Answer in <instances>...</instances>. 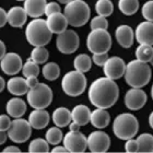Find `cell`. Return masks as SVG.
Listing matches in <instances>:
<instances>
[{"label": "cell", "mask_w": 153, "mask_h": 153, "mask_svg": "<svg viewBox=\"0 0 153 153\" xmlns=\"http://www.w3.org/2000/svg\"><path fill=\"white\" fill-rule=\"evenodd\" d=\"M88 95L93 106L97 108L107 109L117 102L119 89L114 80L104 76L94 80L91 83Z\"/></svg>", "instance_id": "6da1fadb"}, {"label": "cell", "mask_w": 153, "mask_h": 153, "mask_svg": "<svg viewBox=\"0 0 153 153\" xmlns=\"http://www.w3.org/2000/svg\"><path fill=\"white\" fill-rule=\"evenodd\" d=\"M125 80L129 86L141 89L150 82L151 68L149 64L139 60H131L126 65L125 70Z\"/></svg>", "instance_id": "7a4b0ae2"}, {"label": "cell", "mask_w": 153, "mask_h": 153, "mask_svg": "<svg viewBox=\"0 0 153 153\" xmlns=\"http://www.w3.org/2000/svg\"><path fill=\"white\" fill-rule=\"evenodd\" d=\"M64 16L67 20L68 25L81 27L85 25L90 20V6L84 0H71L65 7Z\"/></svg>", "instance_id": "3957f363"}, {"label": "cell", "mask_w": 153, "mask_h": 153, "mask_svg": "<svg viewBox=\"0 0 153 153\" xmlns=\"http://www.w3.org/2000/svg\"><path fill=\"white\" fill-rule=\"evenodd\" d=\"M53 33L49 31L46 20L37 18L33 19L26 25L25 37L33 47L36 46H46L51 42Z\"/></svg>", "instance_id": "277c9868"}, {"label": "cell", "mask_w": 153, "mask_h": 153, "mask_svg": "<svg viewBox=\"0 0 153 153\" xmlns=\"http://www.w3.org/2000/svg\"><path fill=\"white\" fill-rule=\"evenodd\" d=\"M139 130V123L136 116L129 113L119 114L113 123V132L118 139L128 140L134 138Z\"/></svg>", "instance_id": "5b68a950"}, {"label": "cell", "mask_w": 153, "mask_h": 153, "mask_svg": "<svg viewBox=\"0 0 153 153\" xmlns=\"http://www.w3.org/2000/svg\"><path fill=\"white\" fill-rule=\"evenodd\" d=\"M53 91L47 84L38 82L35 86L29 89L26 93V99L29 105L33 109H45L53 102Z\"/></svg>", "instance_id": "8992f818"}, {"label": "cell", "mask_w": 153, "mask_h": 153, "mask_svg": "<svg viewBox=\"0 0 153 153\" xmlns=\"http://www.w3.org/2000/svg\"><path fill=\"white\" fill-rule=\"evenodd\" d=\"M61 88L67 95L76 97L81 95L86 89V78L80 71H69L62 76Z\"/></svg>", "instance_id": "52a82bcc"}, {"label": "cell", "mask_w": 153, "mask_h": 153, "mask_svg": "<svg viewBox=\"0 0 153 153\" xmlns=\"http://www.w3.org/2000/svg\"><path fill=\"white\" fill-rule=\"evenodd\" d=\"M86 47L92 54L108 53L112 47V36L107 30H92L86 37Z\"/></svg>", "instance_id": "ba28073f"}, {"label": "cell", "mask_w": 153, "mask_h": 153, "mask_svg": "<svg viewBox=\"0 0 153 153\" xmlns=\"http://www.w3.org/2000/svg\"><path fill=\"white\" fill-rule=\"evenodd\" d=\"M8 138L16 143H23L30 139L32 134V127L29 120L23 118H14L11 121L10 128L7 131Z\"/></svg>", "instance_id": "9c48e42d"}, {"label": "cell", "mask_w": 153, "mask_h": 153, "mask_svg": "<svg viewBox=\"0 0 153 153\" xmlns=\"http://www.w3.org/2000/svg\"><path fill=\"white\" fill-rule=\"evenodd\" d=\"M56 46L57 49L64 55L74 54L78 51L80 46L79 35L74 30H66L62 33L58 34L56 39Z\"/></svg>", "instance_id": "30bf717a"}, {"label": "cell", "mask_w": 153, "mask_h": 153, "mask_svg": "<svg viewBox=\"0 0 153 153\" xmlns=\"http://www.w3.org/2000/svg\"><path fill=\"white\" fill-rule=\"evenodd\" d=\"M62 142L68 152L71 153H82L88 149L86 137L82 132H80V130L67 132L62 139Z\"/></svg>", "instance_id": "8fae6325"}, {"label": "cell", "mask_w": 153, "mask_h": 153, "mask_svg": "<svg viewBox=\"0 0 153 153\" xmlns=\"http://www.w3.org/2000/svg\"><path fill=\"white\" fill-rule=\"evenodd\" d=\"M88 149L93 153L107 152L111 147V138L104 131H93L86 138Z\"/></svg>", "instance_id": "7c38bea8"}, {"label": "cell", "mask_w": 153, "mask_h": 153, "mask_svg": "<svg viewBox=\"0 0 153 153\" xmlns=\"http://www.w3.org/2000/svg\"><path fill=\"white\" fill-rule=\"evenodd\" d=\"M125 70H126V64L124 59L120 57H108V59L105 61V64L103 66V71L106 78L111 80H117L120 79L124 76Z\"/></svg>", "instance_id": "4fadbf2b"}, {"label": "cell", "mask_w": 153, "mask_h": 153, "mask_svg": "<svg viewBox=\"0 0 153 153\" xmlns=\"http://www.w3.org/2000/svg\"><path fill=\"white\" fill-rule=\"evenodd\" d=\"M147 93L142 89L131 88L125 95V105L130 111H139L147 103Z\"/></svg>", "instance_id": "5bb4252c"}, {"label": "cell", "mask_w": 153, "mask_h": 153, "mask_svg": "<svg viewBox=\"0 0 153 153\" xmlns=\"http://www.w3.org/2000/svg\"><path fill=\"white\" fill-rule=\"evenodd\" d=\"M22 58L16 53H6L0 60L1 70L8 76H16L22 70Z\"/></svg>", "instance_id": "9a60e30c"}, {"label": "cell", "mask_w": 153, "mask_h": 153, "mask_svg": "<svg viewBox=\"0 0 153 153\" xmlns=\"http://www.w3.org/2000/svg\"><path fill=\"white\" fill-rule=\"evenodd\" d=\"M134 37L139 44L151 45L153 44V24L150 21H144L138 24L134 31Z\"/></svg>", "instance_id": "2e32d148"}, {"label": "cell", "mask_w": 153, "mask_h": 153, "mask_svg": "<svg viewBox=\"0 0 153 153\" xmlns=\"http://www.w3.org/2000/svg\"><path fill=\"white\" fill-rule=\"evenodd\" d=\"M7 19H8V23L12 27L21 29L26 23L27 14L23 7L16 6L9 9V11L7 12Z\"/></svg>", "instance_id": "e0dca14e"}, {"label": "cell", "mask_w": 153, "mask_h": 153, "mask_svg": "<svg viewBox=\"0 0 153 153\" xmlns=\"http://www.w3.org/2000/svg\"><path fill=\"white\" fill-rule=\"evenodd\" d=\"M115 37L118 44L124 48H130L134 44V30L131 29L129 25L123 24L119 25L115 31Z\"/></svg>", "instance_id": "ac0fdd59"}, {"label": "cell", "mask_w": 153, "mask_h": 153, "mask_svg": "<svg viewBox=\"0 0 153 153\" xmlns=\"http://www.w3.org/2000/svg\"><path fill=\"white\" fill-rule=\"evenodd\" d=\"M46 23H47V26L49 31H51L53 34H60L64 31L67 30L68 22L66 18H65L64 13L58 12L54 13L51 16H48L47 19H46Z\"/></svg>", "instance_id": "d6986e66"}, {"label": "cell", "mask_w": 153, "mask_h": 153, "mask_svg": "<svg viewBox=\"0 0 153 153\" xmlns=\"http://www.w3.org/2000/svg\"><path fill=\"white\" fill-rule=\"evenodd\" d=\"M49 113L45 109H34L29 116V123L31 125V127L37 130L44 129L45 127H47V125L49 124Z\"/></svg>", "instance_id": "ffe728a7"}, {"label": "cell", "mask_w": 153, "mask_h": 153, "mask_svg": "<svg viewBox=\"0 0 153 153\" xmlns=\"http://www.w3.org/2000/svg\"><path fill=\"white\" fill-rule=\"evenodd\" d=\"M6 111L10 117H22L26 113V103L20 97H12L7 102Z\"/></svg>", "instance_id": "44dd1931"}, {"label": "cell", "mask_w": 153, "mask_h": 153, "mask_svg": "<svg viewBox=\"0 0 153 153\" xmlns=\"http://www.w3.org/2000/svg\"><path fill=\"white\" fill-rule=\"evenodd\" d=\"M23 8L25 10L27 16H31L33 19L41 18L44 14L46 0H24L23 1Z\"/></svg>", "instance_id": "7402d4cb"}, {"label": "cell", "mask_w": 153, "mask_h": 153, "mask_svg": "<svg viewBox=\"0 0 153 153\" xmlns=\"http://www.w3.org/2000/svg\"><path fill=\"white\" fill-rule=\"evenodd\" d=\"M90 123L96 129H103V128L107 127L108 124L111 123V116H109L106 109L96 107L93 112H91Z\"/></svg>", "instance_id": "603a6c76"}, {"label": "cell", "mask_w": 153, "mask_h": 153, "mask_svg": "<svg viewBox=\"0 0 153 153\" xmlns=\"http://www.w3.org/2000/svg\"><path fill=\"white\" fill-rule=\"evenodd\" d=\"M6 86L9 93L14 96H22L29 91V86L26 84L25 79H23L21 76H13L9 79Z\"/></svg>", "instance_id": "cb8c5ba5"}, {"label": "cell", "mask_w": 153, "mask_h": 153, "mask_svg": "<svg viewBox=\"0 0 153 153\" xmlns=\"http://www.w3.org/2000/svg\"><path fill=\"white\" fill-rule=\"evenodd\" d=\"M90 116H91V111L86 105L80 104L74 107L71 111V119L72 121L79 124L80 126H84V125L90 123Z\"/></svg>", "instance_id": "d4e9b609"}, {"label": "cell", "mask_w": 153, "mask_h": 153, "mask_svg": "<svg viewBox=\"0 0 153 153\" xmlns=\"http://www.w3.org/2000/svg\"><path fill=\"white\" fill-rule=\"evenodd\" d=\"M53 121L54 124L59 128L67 127L70 124L72 119H71V112L66 107H58L53 113Z\"/></svg>", "instance_id": "484cf974"}, {"label": "cell", "mask_w": 153, "mask_h": 153, "mask_svg": "<svg viewBox=\"0 0 153 153\" xmlns=\"http://www.w3.org/2000/svg\"><path fill=\"white\" fill-rule=\"evenodd\" d=\"M74 70L80 71L82 74H85V72L90 71V69L92 67V59H91L89 55L80 54L74 58Z\"/></svg>", "instance_id": "4316f807"}, {"label": "cell", "mask_w": 153, "mask_h": 153, "mask_svg": "<svg viewBox=\"0 0 153 153\" xmlns=\"http://www.w3.org/2000/svg\"><path fill=\"white\" fill-rule=\"evenodd\" d=\"M42 74L48 81H55L60 76V68L56 62H46L42 69Z\"/></svg>", "instance_id": "83f0119b"}, {"label": "cell", "mask_w": 153, "mask_h": 153, "mask_svg": "<svg viewBox=\"0 0 153 153\" xmlns=\"http://www.w3.org/2000/svg\"><path fill=\"white\" fill-rule=\"evenodd\" d=\"M136 58L137 60L149 64L153 59V48L151 45L140 44L136 49Z\"/></svg>", "instance_id": "f1b7e54d"}, {"label": "cell", "mask_w": 153, "mask_h": 153, "mask_svg": "<svg viewBox=\"0 0 153 153\" xmlns=\"http://www.w3.org/2000/svg\"><path fill=\"white\" fill-rule=\"evenodd\" d=\"M138 143V152H152L153 151V137L150 134H141L136 139Z\"/></svg>", "instance_id": "f546056e"}, {"label": "cell", "mask_w": 153, "mask_h": 153, "mask_svg": "<svg viewBox=\"0 0 153 153\" xmlns=\"http://www.w3.org/2000/svg\"><path fill=\"white\" fill-rule=\"evenodd\" d=\"M118 9L125 16H132L139 9V1L138 0H119Z\"/></svg>", "instance_id": "4dcf8cb0"}, {"label": "cell", "mask_w": 153, "mask_h": 153, "mask_svg": "<svg viewBox=\"0 0 153 153\" xmlns=\"http://www.w3.org/2000/svg\"><path fill=\"white\" fill-rule=\"evenodd\" d=\"M30 58L37 65H44L47 62L48 58H49V53L45 48V46H36V47L33 48Z\"/></svg>", "instance_id": "1f68e13d"}, {"label": "cell", "mask_w": 153, "mask_h": 153, "mask_svg": "<svg viewBox=\"0 0 153 153\" xmlns=\"http://www.w3.org/2000/svg\"><path fill=\"white\" fill-rule=\"evenodd\" d=\"M95 11L97 16L107 18L114 11V4L111 0H97L95 3Z\"/></svg>", "instance_id": "d6a6232c"}, {"label": "cell", "mask_w": 153, "mask_h": 153, "mask_svg": "<svg viewBox=\"0 0 153 153\" xmlns=\"http://www.w3.org/2000/svg\"><path fill=\"white\" fill-rule=\"evenodd\" d=\"M45 139L49 144H53V146H57L64 139V134H62V131L59 127H51L49 128L47 131H46V134H45Z\"/></svg>", "instance_id": "836d02e7"}, {"label": "cell", "mask_w": 153, "mask_h": 153, "mask_svg": "<svg viewBox=\"0 0 153 153\" xmlns=\"http://www.w3.org/2000/svg\"><path fill=\"white\" fill-rule=\"evenodd\" d=\"M49 151V143L46 139L44 140L42 138H36L29 144V152L31 153H47Z\"/></svg>", "instance_id": "e575fe53"}, {"label": "cell", "mask_w": 153, "mask_h": 153, "mask_svg": "<svg viewBox=\"0 0 153 153\" xmlns=\"http://www.w3.org/2000/svg\"><path fill=\"white\" fill-rule=\"evenodd\" d=\"M22 74L23 76H25V78H27V76H37L38 74H39V67H38V65L36 64V62H34V61L30 58V59H27L26 60L25 64H23L22 66Z\"/></svg>", "instance_id": "d590c367"}, {"label": "cell", "mask_w": 153, "mask_h": 153, "mask_svg": "<svg viewBox=\"0 0 153 153\" xmlns=\"http://www.w3.org/2000/svg\"><path fill=\"white\" fill-rule=\"evenodd\" d=\"M90 26H91V30H107L108 21L105 16H96L91 20Z\"/></svg>", "instance_id": "8d00e7d4"}, {"label": "cell", "mask_w": 153, "mask_h": 153, "mask_svg": "<svg viewBox=\"0 0 153 153\" xmlns=\"http://www.w3.org/2000/svg\"><path fill=\"white\" fill-rule=\"evenodd\" d=\"M141 12H142V16L146 19V21H150L152 22L153 20V2L152 1H147L142 6V9H141Z\"/></svg>", "instance_id": "74e56055"}, {"label": "cell", "mask_w": 153, "mask_h": 153, "mask_svg": "<svg viewBox=\"0 0 153 153\" xmlns=\"http://www.w3.org/2000/svg\"><path fill=\"white\" fill-rule=\"evenodd\" d=\"M58 12H61L59 3L54 2V1L46 3V6H45V10H44L45 16H51V14H54V13H58Z\"/></svg>", "instance_id": "f35d334b"}, {"label": "cell", "mask_w": 153, "mask_h": 153, "mask_svg": "<svg viewBox=\"0 0 153 153\" xmlns=\"http://www.w3.org/2000/svg\"><path fill=\"white\" fill-rule=\"evenodd\" d=\"M91 59H92V62H94L96 66L103 67L104 64H105V61L108 59V55H107V53H103V54H93Z\"/></svg>", "instance_id": "ab89813d"}, {"label": "cell", "mask_w": 153, "mask_h": 153, "mask_svg": "<svg viewBox=\"0 0 153 153\" xmlns=\"http://www.w3.org/2000/svg\"><path fill=\"white\" fill-rule=\"evenodd\" d=\"M125 151L128 153H134L138 152V143L137 140H134V138L128 139L125 143Z\"/></svg>", "instance_id": "60d3db41"}, {"label": "cell", "mask_w": 153, "mask_h": 153, "mask_svg": "<svg viewBox=\"0 0 153 153\" xmlns=\"http://www.w3.org/2000/svg\"><path fill=\"white\" fill-rule=\"evenodd\" d=\"M11 119L9 115H0V130L8 131L11 125Z\"/></svg>", "instance_id": "b9f144b4"}, {"label": "cell", "mask_w": 153, "mask_h": 153, "mask_svg": "<svg viewBox=\"0 0 153 153\" xmlns=\"http://www.w3.org/2000/svg\"><path fill=\"white\" fill-rule=\"evenodd\" d=\"M8 23V19H7V11L3 8L0 7V29L3 27Z\"/></svg>", "instance_id": "7bdbcfd3"}, {"label": "cell", "mask_w": 153, "mask_h": 153, "mask_svg": "<svg viewBox=\"0 0 153 153\" xmlns=\"http://www.w3.org/2000/svg\"><path fill=\"white\" fill-rule=\"evenodd\" d=\"M26 81V84H27V86H29V89H31V88H33V86H35L36 84L38 83V79L37 76H27L25 79Z\"/></svg>", "instance_id": "ee69618b"}, {"label": "cell", "mask_w": 153, "mask_h": 153, "mask_svg": "<svg viewBox=\"0 0 153 153\" xmlns=\"http://www.w3.org/2000/svg\"><path fill=\"white\" fill-rule=\"evenodd\" d=\"M51 153H68V150L65 148V146H56L54 149L51 150Z\"/></svg>", "instance_id": "f6af8a7d"}, {"label": "cell", "mask_w": 153, "mask_h": 153, "mask_svg": "<svg viewBox=\"0 0 153 153\" xmlns=\"http://www.w3.org/2000/svg\"><path fill=\"white\" fill-rule=\"evenodd\" d=\"M2 152L3 153H10V152L19 153V152H21V150H20L18 147H14V146H9V147H7L6 149H3Z\"/></svg>", "instance_id": "bcb514c9"}, {"label": "cell", "mask_w": 153, "mask_h": 153, "mask_svg": "<svg viewBox=\"0 0 153 153\" xmlns=\"http://www.w3.org/2000/svg\"><path fill=\"white\" fill-rule=\"evenodd\" d=\"M68 126H69V131H79L80 127H81L79 124H76V123H74V121H71Z\"/></svg>", "instance_id": "7dc6e473"}, {"label": "cell", "mask_w": 153, "mask_h": 153, "mask_svg": "<svg viewBox=\"0 0 153 153\" xmlns=\"http://www.w3.org/2000/svg\"><path fill=\"white\" fill-rule=\"evenodd\" d=\"M7 139H8V134H7L6 131L0 130V146L6 142Z\"/></svg>", "instance_id": "c3c4849f"}, {"label": "cell", "mask_w": 153, "mask_h": 153, "mask_svg": "<svg viewBox=\"0 0 153 153\" xmlns=\"http://www.w3.org/2000/svg\"><path fill=\"white\" fill-rule=\"evenodd\" d=\"M6 45H4V43H3L1 39H0V60L2 59V57L6 55Z\"/></svg>", "instance_id": "681fc988"}, {"label": "cell", "mask_w": 153, "mask_h": 153, "mask_svg": "<svg viewBox=\"0 0 153 153\" xmlns=\"http://www.w3.org/2000/svg\"><path fill=\"white\" fill-rule=\"evenodd\" d=\"M6 85H7V83H6V81H4V79H3L2 76H0V93H1L3 90H4Z\"/></svg>", "instance_id": "f907efd6"}, {"label": "cell", "mask_w": 153, "mask_h": 153, "mask_svg": "<svg viewBox=\"0 0 153 153\" xmlns=\"http://www.w3.org/2000/svg\"><path fill=\"white\" fill-rule=\"evenodd\" d=\"M149 125H150L151 128H153V113H151L150 116H149Z\"/></svg>", "instance_id": "816d5d0a"}, {"label": "cell", "mask_w": 153, "mask_h": 153, "mask_svg": "<svg viewBox=\"0 0 153 153\" xmlns=\"http://www.w3.org/2000/svg\"><path fill=\"white\" fill-rule=\"evenodd\" d=\"M71 0H58V2L59 3H62V4H67L68 2H70Z\"/></svg>", "instance_id": "f5cc1de1"}, {"label": "cell", "mask_w": 153, "mask_h": 153, "mask_svg": "<svg viewBox=\"0 0 153 153\" xmlns=\"http://www.w3.org/2000/svg\"><path fill=\"white\" fill-rule=\"evenodd\" d=\"M16 1H24V0H16Z\"/></svg>", "instance_id": "db71d44e"}]
</instances>
